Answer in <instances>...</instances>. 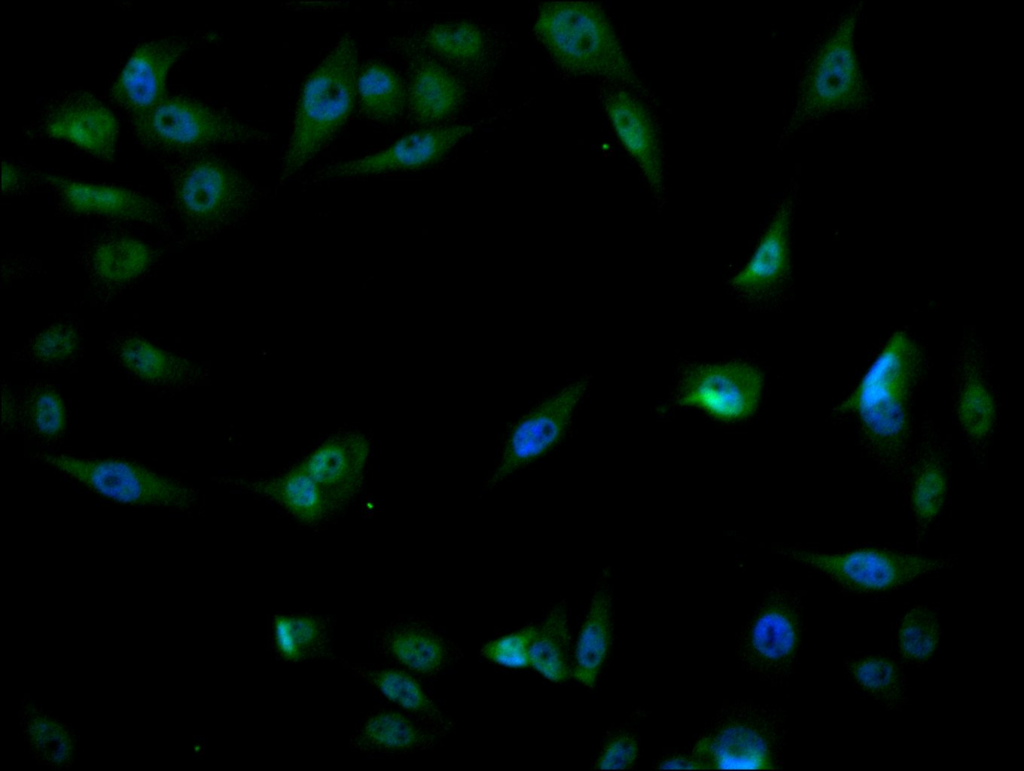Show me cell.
<instances>
[{
    "label": "cell",
    "instance_id": "obj_16",
    "mask_svg": "<svg viewBox=\"0 0 1024 771\" xmlns=\"http://www.w3.org/2000/svg\"><path fill=\"white\" fill-rule=\"evenodd\" d=\"M777 747L778 730L766 717L737 714L701 737L693 757L701 769H771Z\"/></svg>",
    "mask_w": 1024,
    "mask_h": 771
},
{
    "label": "cell",
    "instance_id": "obj_25",
    "mask_svg": "<svg viewBox=\"0 0 1024 771\" xmlns=\"http://www.w3.org/2000/svg\"><path fill=\"white\" fill-rule=\"evenodd\" d=\"M407 90V108L412 119L424 127L436 126L453 115L463 100L460 82L435 62L412 64Z\"/></svg>",
    "mask_w": 1024,
    "mask_h": 771
},
{
    "label": "cell",
    "instance_id": "obj_34",
    "mask_svg": "<svg viewBox=\"0 0 1024 771\" xmlns=\"http://www.w3.org/2000/svg\"><path fill=\"white\" fill-rule=\"evenodd\" d=\"M78 325L71 320L52 323L36 334L26 345L25 355L46 366L61 365L74 359L81 349Z\"/></svg>",
    "mask_w": 1024,
    "mask_h": 771
},
{
    "label": "cell",
    "instance_id": "obj_32",
    "mask_svg": "<svg viewBox=\"0 0 1024 771\" xmlns=\"http://www.w3.org/2000/svg\"><path fill=\"white\" fill-rule=\"evenodd\" d=\"M938 611L930 605H915L901 619L897 630V648L901 659L920 666L932 659L940 640Z\"/></svg>",
    "mask_w": 1024,
    "mask_h": 771
},
{
    "label": "cell",
    "instance_id": "obj_4",
    "mask_svg": "<svg viewBox=\"0 0 1024 771\" xmlns=\"http://www.w3.org/2000/svg\"><path fill=\"white\" fill-rule=\"evenodd\" d=\"M137 141L172 161L218 145L266 143L264 130L227 110L187 94H167L147 112L130 118Z\"/></svg>",
    "mask_w": 1024,
    "mask_h": 771
},
{
    "label": "cell",
    "instance_id": "obj_6",
    "mask_svg": "<svg viewBox=\"0 0 1024 771\" xmlns=\"http://www.w3.org/2000/svg\"><path fill=\"white\" fill-rule=\"evenodd\" d=\"M787 554L841 588L857 593H884L938 574L956 564L954 556H935L886 546L863 545L837 552L790 548Z\"/></svg>",
    "mask_w": 1024,
    "mask_h": 771
},
{
    "label": "cell",
    "instance_id": "obj_14",
    "mask_svg": "<svg viewBox=\"0 0 1024 771\" xmlns=\"http://www.w3.org/2000/svg\"><path fill=\"white\" fill-rule=\"evenodd\" d=\"M477 128L476 123L424 127L375 153L327 165L315 173L314 179L367 178L422 169L440 161Z\"/></svg>",
    "mask_w": 1024,
    "mask_h": 771
},
{
    "label": "cell",
    "instance_id": "obj_28",
    "mask_svg": "<svg viewBox=\"0 0 1024 771\" xmlns=\"http://www.w3.org/2000/svg\"><path fill=\"white\" fill-rule=\"evenodd\" d=\"M612 626V593L604 582L592 597L573 658V677L586 687L595 685L608 658Z\"/></svg>",
    "mask_w": 1024,
    "mask_h": 771
},
{
    "label": "cell",
    "instance_id": "obj_24",
    "mask_svg": "<svg viewBox=\"0 0 1024 771\" xmlns=\"http://www.w3.org/2000/svg\"><path fill=\"white\" fill-rule=\"evenodd\" d=\"M109 349L119 364L137 380L162 388H179L199 376V368L187 358L167 351L136 334H118Z\"/></svg>",
    "mask_w": 1024,
    "mask_h": 771
},
{
    "label": "cell",
    "instance_id": "obj_11",
    "mask_svg": "<svg viewBox=\"0 0 1024 771\" xmlns=\"http://www.w3.org/2000/svg\"><path fill=\"white\" fill-rule=\"evenodd\" d=\"M589 381L582 377L543 399L513 426L499 454L488 487L540 458L564 438Z\"/></svg>",
    "mask_w": 1024,
    "mask_h": 771
},
{
    "label": "cell",
    "instance_id": "obj_36",
    "mask_svg": "<svg viewBox=\"0 0 1024 771\" xmlns=\"http://www.w3.org/2000/svg\"><path fill=\"white\" fill-rule=\"evenodd\" d=\"M27 409L32 427L40 436L55 439L63 433L67 421L66 408L56 390L47 385H37L28 395Z\"/></svg>",
    "mask_w": 1024,
    "mask_h": 771
},
{
    "label": "cell",
    "instance_id": "obj_1",
    "mask_svg": "<svg viewBox=\"0 0 1024 771\" xmlns=\"http://www.w3.org/2000/svg\"><path fill=\"white\" fill-rule=\"evenodd\" d=\"M922 377L919 350L898 332L832 412L837 423L852 422L862 452L889 480L902 479L911 453L914 402Z\"/></svg>",
    "mask_w": 1024,
    "mask_h": 771
},
{
    "label": "cell",
    "instance_id": "obj_2",
    "mask_svg": "<svg viewBox=\"0 0 1024 771\" xmlns=\"http://www.w3.org/2000/svg\"><path fill=\"white\" fill-rule=\"evenodd\" d=\"M358 48L343 34L306 78L279 166L286 180L308 167L340 134L356 107Z\"/></svg>",
    "mask_w": 1024,
    "mask_h": 771
},
{
    "label": "cell",
    "instance_id": "obj_21",
    "mask_svg": "<svg viewBox=\"0 0 1024 771\" xmlns=\"http://www.w3.org/2000/svg\"><path fill=\"white\" fill-rule=\"evenodd\" d=\"M620 142L642 171L657 200L664 195V163L659 135L650 113L631 91L610 90L604 98Z\"/></svg>",
    "mask_w": 1024,
    "mask_h": 771
},
{
    "label": "cell",
    "instance_id": "obj_9",
    "mask_svg": "<svg viewBox=\"0 0 1024 771\" xmlns=\"http://www.w3.org/2000/svg\"><path fill=\"white\" fill-rule=\"evenodd\" d=\"M949 437L929 415H923L901 481L919 546L945 516L952 487Z\"/></svg>",
    "mask_w": 1024,
    "mask_h": 771
},
{
    "label": "cell",
    "instance_id": "obj_23",
    "mask_svg": "<svg viewBox=\"0 0 1024 771\" xmlns=\"http://www.w3.org/2000/svg\"><path fill=\"white\" fill-rule=\"evenodd\" d=\"M441 734L401 710L381 708L361 717L348 747L368 756H399L430 748Z\"/></svg>",
    "mask_w": 1024,
    "mask_h": 771
},
{
    "label": "cell",
    "instance_id": "obj_26",
    "mask_svg": "<svg viewBox=\"0 0 1024 771\" xmlns=\"http://www.w3.org/2000/svg\"><path fill=\"white\" fill-rule=\"evenodd\" d=\"M333 634L332 619L308 612H291L274 616L270 635L275 657L284 662H305L329 659Z\"/></svg>",
    "mask_w": 1024,
    "mask_h": 771
},
{
    "label": "cell",
    "instance_id": "obj_18",
    "mask_svg": "<svg viewBox=\"0 0 1024 771\" xmlns=\"http://www.w3.org/2000/svg\"><path fill=\"white\" fill-rule=\"evenodd\" d=\"M792 203L784 200L760 237L746 265L729 280L732 292L752 304L772 301L780 293L790 271Z\"/></svg>",
    "mask_w": 1024,
    "mask_h": 771
},
{
    "label": "cell",
    "instance_id": "obj_30",
    "mask_svg": "<svg viewBox=\"0 0 1024 771\" xmlns=\"http://www.w3.org/2000/svg\"><path fill=\"white\" fill-rule=\"evenodd\" d=\"M529 658L530 666L550 681L563 682L573 677L572 639L564 601L537 626Z\"/></svg>",
    "mask_w": 1024,
    "mask_h": 771
},
{
    "label": "cell",
    "instance_id": "obj_19",
    "mask_svg": "<svg viewBox=\"0 0 1024 771\" xmlns=\"http://www.w3.org/2000/svg\"><path fill=\"white\" fill-rule=\"evenodd\" d=\"M954 419L973 459L983 466L998 429L1000 406L983 363L975 358L957 369Z\"/></svg>",
    "mask_w": 1024,
    "mask_h": 771
},
{
    "label": "cell",
    "instance_id": "obj_3",
    "mask_svg": "<svg viewBox=\"0 0 1024 771\" xmlns=\"http://www.w3.org/2000/svg\"><path fill=\"white\" fill-rule=\"evenodd\" d=\"M534 31L564 71L645 93L608 16L586 1H552L538 10Z\"/></svg>",
    "mask_w": 1024,
    "mask_h": 771
},
{
    "label": "cell",
    "instance_id": "obj_33",
    "mask_svg": "<svg viewBox=\"0 0 1024 771\" xmlns=\"http://www.w3.org/2000/svg\"><path fill=\"white\" fill-rule=\"evenodd\" d=\"M424 42L440 57L458 63L479 60L486 48L483 32L477 25L466 21L433 25L426 31Z\"/></svg>",
    "mask_w": 1024,
    "mask_h": 771
},
{
    "label": "cell",
    "instance_id": "obj_17",
    "mask_svg": "<svg viewBox=\"0 0 1024 771\" xmlns=\"http://www.w3.org/2000/svg\"><path fill=\"white\" fill-rule=\"evenodd\" d=\"M802 638L799 603L776 594L756 610L743 638L750 666L766 675L783 674L793 664Z\"/></svg>",
    "mask_w": 1024,
    "mask_h": 771
},
{
    "label": "cell",
    "instance_id": "obj_10",
    "mask_svg": "<svg viewBox=\"0 0 1024 771\" xmlns=\"http://www.w3.org/2000/svg\"><path fill=\"white\" fill-rule=\"evenodd\" d=\"M763 384L762 372L747 361L689 364L674 398L678 405L700 408L720 420L736 421L755 412Z\"/></svg>",
    "mask_w": 1024,
    "mask_h": 771
},
{
    "label": "cell",
    "instance_id": "obj_41",
    "mask_svg": "<svg viewBox=\"0 0 1024 771\" xmlns=\"http://www.w3.org/2000/svg\"><path fill=\"white\" fill-rule=\"evenodd\" d=\"M38 184L34 171H29L10 160L2 159V193L15 195L25 191L30 185Z\"/></svg>",
    "mask_w": 1024,
    "mask_h": 771
},
{
    "label": "cell",
    "instance_id": "obj_38",
    "mask_svg": "<svg viewBox=\"0 0 1024 771\" xmlns=\"http://www.w3.org/2000/svg\"><path fill=\"white\" fill-rule=\"evenodd\" d=\"M536 629L537 626L530 625L490 641L482 647L481 655L502 666L527 667L530 665L529 653Z\"/></svg>",
    "mask_w": 1024,
    "mask_h": 771
},
{
    "label": "cell",
    "instance_id": "obj_12",
    "mask_svg": "<svg viewBox=\"0 0 1024 771\" xmlns=\"http://www.w3.org/2000/svg\"><path fill=\"white\" fill-rule=\"evenodd\" d=\"M34 174L38 184L55 194L57 207L66 215L156 227L169 234L173 232L167 209L142 192L44 171L36 170Z\"/></svg>",
    "mask_w": 1024,
    "mask_h": 771
},
{
    "label": "cell",
    "instance_id": "obj_37",
    "mask_svg": "<svg viewBox=\"0 0 1024 771\" xmlns=\"http://www.w3.org/2000/svg\"><path fill=\"white\" fill-rule=\"evenodd\" d=\"M278 492L284 504L300 516H317L324 503V491L302 469L284 477Z\"/></svg>",
    "mask_w": 1024,
    "mask_h": 771
},
{
    "label": "cell",
    "instance_id": "obj_13",
    "mask_svg": "<svg viewBox=\"0 0 1024 771\" xmlns=\"http://www.w3.org/2000/svg\"><path fill=\"white\" fill-rule=\"evenodd\" d=\"M28 132L32 136L65 141L90 156L112 162L116 155L119 122L97 96L72 91L51 99L37 114Z\"/></svg>",
    "mask_w": 1024,
    "mask_h": 771
},
{
    "label": "cell",
    "instance_id": "obj_15",
    "mask_svg": "<svg viewBox=\"0 0 1024 771\" xmlns=\"http://www.w3.org/2000/svg\"><path fill=\"white\" fill-rule=\"evenodd\" d=\"M192 41L183 35L153 37L140 42L121 68L110 89L113 102L139 116L168 93L166 81L172 66L188 53Z\"/></svg>",
    "mask_w": 1024,
    "mask_h": 771
},
{
    "label": "cell",
    "instance_id": "obj_7",
    "mask_svg": "<svg viewBox=\"0 0 1024 771\" xmlns=\"http://www.w3.org/2000/svg\"><path fill=\"white\" fill-rule=\"evenodd\" d=\"M856 20L855 12L847 14L817 51L802 82L788 131L865 103L867 89L854 46Z\"/></svg>",
    "mask_w": 1024,
    "mask_h": 771
},
{
    "label": "cell",
    "instance_id": "obj_27",
    "mask_svg": "<svg viewBox=\"0 0 1024 771\" xmlns=\"http://www.w3.org/2000/svg\"><path fill=\"white\" fill-rule=\"evenodd\" d=\"M345 669L362 679L380 697L397 706L420 723L441 733L447 730L441 711L414 676L401 669L357 666L339 658Z\"/></svg>",
    "mask_w": 1024,
    "mask_h": 771
},
{
    "label": "cell",
    "instance_id": "obj_39",
    "mask_svg": "<svg viewBox=\"0 0 1024 771\" xmlns=\"http://www.w3.org/2000/svg\"><path fill=\"white\" fill-rule=\"evenodd\" d=\"M54 721L47 720L40 715H36L27 721L28 731L30 733V739L32 745L46 757L47 761L51 763H62L66 762L69 758L58 746L53 744L56 742L66 748L72 749L71 740L68 738L66 733H62L56 728Z\"/></svg>",
    "mask_w": 1024,
    "mask_h": 771
},
{
    "label": "cell",
    "instance_id": "obj_35",
    "mask_svg": "<svg viewBox=\"0 0 1024 771\" xmlns=\"http://www.w3.org/2000/svg\"><path fill=\"white\" fill-rule=\"evenodd\" d=\"M356 451L348 444H324L313 452L303 468L324 489L345 484L356 473Z\"/></svg>",
    "mask_w": 1024,
    "mask_h": 771
},
{
    "label": "cell",
    "instance_id": "obj_29",
    "mask_svg": "<svg viewBox=\"0 0 1024 771\" xmlns=\"http://www.w3.org/2000/svg\"><path fill=\"white\" fill-rule=\"evenodd\" d=\"M356 106L359 113L373 123L393 124L407 108L406 85L388 64L370 60L358 70Z\"/></svg>",
    "mask_w": 1024,
    "mask_h": 771
},
{
    "label": "cell",
    "instance_id": "obj_22",
    "mask_svg": "<svg viewBox=\"0 0 1024 771\" xmlns=\"http://www.w3.org/2000/svg\"><path fill=\"white\" fill-rule=\"evenodd\" d=\"M377 654L417 675H438L454 658V648L418 618H396L376 630Z\"/></svg>",
    "mask_w": 1024,
    "mask_h": 771
},
{
    "label": "cell",
    "instance_id": "obj_5",
    "mask_svg": "<svg viewBox=\"0 0 1024 771\" xmlns=\"http://www.w3.org/2000/svg\"><path fill=\"white\" fill-rule=\"evenodd\" d=\"M165 163L171 208L186 238L197 239L224 224L253 193L248 178L213 149Z\"/></svg>",
    "mask_w": 1024,
    "mask_h": 771
},
{
    "label": "cell",
    "instance_id": "obj_31",
    "mask_svg": "<svg viewBox=\"0 0 1024 771\" xmlns=\"http://www.w3.org/2000/svg\"><path fill=\"white\" fill-rule=\"evenodd\" d=\"M847 671L855 687L889 707H901L907 698L901 664L889 655H868L848 662Z\"/></svg>",
    "mask_w": 1024,
    "mask_h": 771
},
{
    "label": "cell",
    "instance_id": "obj_8",
    "mask_svg": "<svg viewBox=\"0 0 1024 771\" xmlns=\"http://www.w3.org/2000/svg\"><path fill=\"white\" fill-rule=\"evenodd\" d=\"M41 458L63 475L119 503L188 509L195 501L188 487L129 461L91 460L64 454Z\"/></svg>",
    "mask_w": 1024,
    "mask_h": 771
},
{
    "label": "cell",
    "instance_id": "obj_20",
    "mask_svg": "<svg viewBox=\"0 0 1024 771\" xmlns=\"http://www.w3.org/2000/svg\"><path fill=\"white\" fill-rule=\"evenodd\" d=\"M81 264L94 292L110 297L142 279L159 258L151 244L125 234H108L88 243Z\"/></svg>",
    "mask_w": 1024,
    "mask_h": 771
},
{
    "label": "cell",
    "instance_id": "obj_40",
    "mask_svg": "<svg viewBox=\"0 0 1024 771\" xmlns=\"http://www.w3.org/2000/svg\"><path fill=\"white\" fill-rule=\"evenodd\" d=\"M639 755V744L633 734L621 732L612 736L604 744L598 759L596 769H628L637 760Z\"/></svg>",
    "mask_w": 1024,
    "mask_h": 771
},
{
    "label": "cell",
    "instance_id": "obj_42",
    "mask_svg": "<svg viewBox=\"0 0 1024 771\" xmlns=\"http://www.w3.org/2000/svg\"><path fill=\"white\" fill-rule=\"evenodd\" d=\"M661 769H699L701 768L697 760L689 757H670L662 761L659 765Z\"/></svg>",
    "mask_w": 1024,
    "mask_h": 771
}]
</instances>
